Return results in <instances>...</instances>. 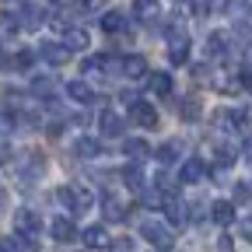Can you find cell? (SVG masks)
<instances>
[{"label": "cell", "instance_id": "9", "mask_svg": "<svg viewBox=\"0 0 252 252\" xmlns=\"http://www.w3.org/2000/svg\"><path fill=\"white\" fill-rule=\"evenodd\" d=\"M42 21H46V14H42L39 4H21V7H18V25H21V28H39Z\"/></svg>", "mask_w": 252, "mask_h": 252}, {"label": "cell", "instance_id": "10", "mask_svg": "<svg viewBox=\"0 0 252 252\" xmlns=\"http://www.w3.org/2000/svg\"><path fill=\"white\" fill-rule=\"evenodd\" d=\"M98 126H102V133H105V137H123V130H126V123H123L112 109H105V112L98 116Z\"/></svg>", "mask_w": 252, "mask_h": 252}, {"label": "cell", "instance_id": "30", "mask_svg": "<svg viewBox=\"0 0 252 252\" xmlns=\"http://www.w3.org/2000/svg\"><path fill=\"white\" fill-rule=\"evenodd\" d=\"M217 165H220V168H231V165H235V151L220 144V147H217Z\"/></svg>", "mask_w": 252, "mask_h": 252}, {"label": "cell", "instance_id": "15", "mask_svg": "<svg viewBox=\"0 0 252 252\" xmlns=\"http://www.w3.org/2000/svg\"><path fill=\"white\" fill-rule=\"evenodd\" d=\"M207 53H210V56H228V53H231L228 32H214V35L207 39Z\"/></svg>", "mask_w": 252, "mask_h": 252}, {"label": "cell", "instance_id": "4", "mask_svg": "<svg viewBox=\"0 0 252 252\" xmlns=\"http://www.w3.org/2000/svg\"><path fill=\"white\" fill-rule=\"evenodd\" d=\"M39 56L49 63V67H63V63L70 60V49L63 46V42H42L39 46Z\"/></svg>", "mask_w": 252, "mask_h": 252}, {"label": "cell", "instance_id": "7", "mask_svg": "<svg viewBox=\"0 0 252 252\" xmlns=\"http://www.w3.org/2000/svg\"><path fill=\"white\" fill-rule=\"evenodd\" d=\"M105 147H102V140L98 137H77L74 140V154L81 158V161H91V158H98Z\"/></svg>", "mask_w": 252, "mask_h": 252}, {"label": "cell", "instance_id": "20", "mask_svg": "<svg viewBox=\"0 0 252 252\" xmlns=\"http://www.w3.org/2000/svg\"><path fill=\"white\" fill-rule=\"evenodd\" d=\"M42 172H46V161H42V154H35V151H32V154H28V161L21 165V175H25V179H39Z\"/></svg>", "mask_w": 252, "mask_h": 252}, {"label": "cell", "instance_id": "28", "mask_svg": "<svg viewBox=\"0 0 252 252\" xmlns=\"http://www.w3.org/2000/svg\"><path fill=\"white\" fill-rule=\"evenodd\" d=\"M32 91H35V94H53L56 91V81L53 77H35V81H32Z\"/></svg>", "mask_w": 252, "mask_h": 252}, {"label": "cell", "instance_id": "34", "mask_svg": "<svg viewBox=\"0 0 252 252\" xmlns=\"http://www.w3.org/2000/svg\"><path fill=\"white\" fill-rule=\"evenodd\" d=\"M109 252H133V242L130 238H116V242H109Z\"/></svg>", "mask_w": 252, "mask_h": 252}, {"label": "cell", "instance_id": "35", "mask_svg": "<svg viewBox=\"0 0 252 252\" xmlns=\"http://www.w3.org/2000/svg\"><path fill=\"white\" fill-rule=\"evenodd\" d=\"M25 245L18 242V238H4V242H0V252H21Z\"/></svg>", "mask_w": 252, "mask_h": 252}, {"label": "cell", "instance_id": "36", "mask_svg": "<svg viewBox=\"0 0 252 252\" xmlns=\"http://www.w3.org/2000/svg\"><path fill=\"white\" fill-rule=\"evenodd\" d=\"M11 154H14L11 144H7V140H0V165H7V161H11Z\"/></svg>", "mask_w": 252, "mask_h": 252}, {"label": "cell", "instance_id": "33", "mask_svg": "<svg viewBox=\"0 0 252 252\" xmlns=\"http://www.w3.org/2000/svg\"><path fill=\"white\" fill-rule=\"evenodd\" d=\"M189 4H193V14H196V18H207L210 7H214V0H189Z\"/></svg>", "mask_w": 252, "mask_h": 252}, {"label": "cell", "instance_id": "41", "mask_svg": "<svg viewBox=\"0 0 252 252\" xmlns=\"http://www.w3.org/2000/svg\"><path fill=\"white\" fill-rule=\"evenodd\" d=\"M242 88H249V91H252V70H245V74H242Z\"/></svg>", "mask_w": 252, "mask_h": 252}, {"label": "cell", "instance_id": "39", "mask_svg": "<svg viewBox=\"0 0 252 252\" xmlns=\"http://www.w3.org/2000/svg\"><path fill=\"white\" fill-rule=\"evenodd\" d=\"M238 231H242V238H249V242H252V217H245V220H242V228H238Z\"/></svg>", "mask_w": 252, "mask_h": 252}, {"label": "cell", "instance_id": "17", "mask_svg": "<svg viewBox=\"0 0 252 252\" xmlns=\"http://www.w3.org/2000/svg\"><path fill=\"white\" fill-rule=\"evenodd\" d=\"M168 60H172V63H189V35H175V39H172Z\"/></svg>", "mask_w": 252, "mask_h": 252}, {"label": "cell", "instance_id": "23", "mask_svg": "<svg viewBox=\"0 0 252 252\" xmlns=\"http://www.w3.org/2000/svg\"><path fill=\"white\" fill-rule=\"evenodd\" d=\"M102 210H105V220H126V207L119 200H112V196L102 200Z\"/></svg>", "mask_w": 252, "mask_h": 252}, {"label": "cell", "instance_id": "11", "mask_svg": "<svg viewBox=\"0 0 252 252\" xmlns=\"http://www.w3.org/2000/svg\"><path fill=\"white\" fill-rule=\"evenodd\" d=\"M81 242H84L88 249H102V245H109L105 224H91V228H84V231H81Z\"/></svg>", "mask_w": 252, "mask_h": 252}, {"label": "cell", "instance_id": "18", "mask_svg": "<svg viewBox=\"0 0 252 252\" xmlns=\"http://www.w3.org/2000/svg\"><path fill=\"white\" fill-rule=\"evenodd\" d=\"M203 172H207V168H203V161H196V158H189V161L182 165V172H179V179L193 186V182H200V179H203Z\"/></svg>", "mask_w": 252, "mask_h": 252}, {"label": "cell", "instance_id": "24", "mask_svg": "<svg viewBox=\"0 0 252 252\" xmlns=\"http://www.w3.org/2000/svg\"><path fill=\"white\" fill-rule=\"evenodd\" d=\"M165 217H168V224H182V220H186V207L179 203V200H165Z\"/></svg>", "mask_w": 252, "mask_h": 252}, {"label": "cell", "instance_id": "6", "mask_svg": "<svg viewBox=\"0 0 252 252\" xmlns=\"http://www.w3.org/2000/svg\"><path fill=\"white\" fill-rule=\"evenodd\" d=\"M49 235H53L56 242L67 245V242L77 238V228H74V220H70V217H53V220H49Z\"/></svg>", "mask_w": 252, "mask_h": 252}, {"label": "cell", "instance_id": "13", "mask_svg": "<svg viewBox=\"0 0 252 252\" xmlns=\"http://www.w3.org/2000/svg\"><path fill=\"white\" fill-rule=\"evenodd\" d=\"M67 94H70L74 102H81V105H91V102H94V91H91L88 81H70V84H67Z\"/></svg>", "mask_w": 252, "mask_h": 252}, {"label": "cell", "instance_id": "8", "mask_svg": "<svg viewBox=\"0 0 252 252\" xmlns=\"http://www.w3.org/2000/svg\"><path fill=\"white\" fill-rule=\"evenodd\" d=\"M63 46H67L70 53H84V49L91 46V39H88V32H84L81 25H70L67 35H63Z\"/></svg>", "mask_w": 252, "mask_h": 252}, {"label": "cell", "instance_id": "38", "mask_svg": "<svg viewBox=\"0 0 252 252\" xmlns=\"http://www.w3.org/2000/svg\"><path fill=\"white\" fill-rule=\"evenodd\" d=\"M193 77H196V81H207V77H210V67H203V63H196V67H193Z\"/></svg>", "mask_w": 252, "mask_h": 252}, {"label": "cell", "instance_id": "43", "mask_svg": "<svg viewBox=\"0 0 252 252\" xmlns=\"http://www.w3.org/2000/svg\"><path fill=\"white\" fill-rule=\"evenodd\" d=\"M0 63H4V49H0Z\"/></svg>", "mask_w": 252, "mask_h": 252}, {"label": "cell", "instance_id": "21", "mask_svg": "<svg viewBox=\"0 0 252 252\" xmlns=\"http://www.w3.org/2000/svg\"><path fill=\"white\" fill-rule=\"evenodd\" d=\"M123 182L130 186L133 193H144V189H147V186H144V172H140L137 165H130V168H123Z\"/></svg>", "mask_w": 252, "mask_h": 252}, {"label": "cell", "instance_id": "5", "mask_svg": "<svg viewBox=\"0 0 252 252\" xmlns=\"http://www.w3.org/2000/svg\"><path fill=\"white\" fill-rule=\"evenodd\" d=\"M130 119H133L137 126H144V130L158 126V112H154V105H147V102H140V98L130 105Z\"/></svg>", "mask_w": 252, "mask_h": 252}, {"label": "cell", "instance_id": "29", "mask_svg": "<svg viewBox=\"0 0 252 252\" xmlns=\"http://www.w3.org/2000/svg\"><path fill=\"white\" fill-rule=\"evenodd\" d=\"M179 116H182V119H200V102H196V98H186L182 109H179Z\"/></svg>", "mask_w": 252, "mask_h": 252}, {"label": "cell", "instance_id": "2", "mask_svg": "<svg viewBox=\"0 0 252 252\" xmlns=\"http://www.w3.org/2000/svg\"><path fill=\"white\" fill-rule=\"evenodd\" d=\"M140 235H144L147 242H154L158 249H172V231H168V224H161V220H144V224H140Z\"/></svg>", "mask_w": 252, "mask_h": 252}, {"label": "cell", "instance_id": "19", "mask_svg": "<svg viewBox=\"0 0 252 252\" xmlns=\"http://www.w3.org/2000/svg\"><path fill=\"white\" fill-rule=\"evenodd\" d=\"M102 32H109V35H116V32H126V14H123V11L102 14Z\"/></svg>", "mask_w": 252, "mask_h": 252}, {"label": "cell", "instance_id": "14", "mask_svg": "<svg viewBox=\"0 0 252 252\" xmlns=\"http://www.w3.org/2000/svg\"><path fill=\"white\" fill-rule=\"evenodd\" d=\"M123 74L133 77V81H144V77H147V60H144V56H126V60H123Z\"/></svg>", "mask_w": 252, "mask_h": 252}, {"label": "cell", "instance_id": "1", "mask_svg": "<svg viewBox=\"0 0 252 252\" xmlns=\"http://www.w3.org/2000/svg\"><path fill=\"white\" fill-rule=\"evenodd\" d=\"M56 200L63 203V207H70L74 214H84V210H91V203H94V196L88 193V189H74V186H60L56 189Z\"/></svg>", "mask_w": 252, "mask_h": 252}, {"label": "cell", "instance_id": "32", "mask_svg": "<svg viewBox=\"0 0 252 252\" xmlns=\"http://www.w3.org/2000/svg\"><path fill=\"white\" fill-rule=\"evenodd\" d=\"M224 14L242 18V14H249V11H245V4H242V0H224Z\"/></svg>", "mask_w": 252, "mask_h": 252}, {"label": "cell", "instance_id": "31", "mask_svg": "<svg viewBox=\"0 0 252 252\" xmlns=\"http://www.w3.org/2000/svg\"><path fill=\"white\" fill-rule=\"evenodd\" d=\"M235 203H245V207L252 203V186H245V182L235 186Z\"/></svg>", "mask_w": 252, "mask_h": 252}, {"label": "cell", "instance_id": "27", "mask_svg": "<svg viewBox=\"0 0 252 252\" xmlns=\"http://www.w3.org/2000/svg\"><path fill=\"white\" fill-rule=\"evenodd\" d=\"M32 63H35V53H32V49H18L11 56V67H18V70H28Z\"/></svg>", "mask_w": 252, "mask_h": 252}, {"label": "cell", "instance_id": "42", "mask_svg": "<svg viewBox=\"0 0 252 252\" xmlns=\"http://www.w3.org/2000/svg\"><path fill=\"white\" fill-rule=\"evenodd\" d=\"M217 245H220V252H231V238H220Z\"/></svg>", "mask_w": 252, "mask_h": 252}, {"label": "cell", "instance_id": "40", "mask_svg": "<svg viewBox=\"0 0 252 252\" xmlns=\"http://www.w3.org/2000/svg\"><path fill=\"white\" fill-rule=\"evenodd\" d=\"M242 158H245V165H252V140L245 144V151H242Z\"/></svg>", "mask_w": 252, "mask_h": 252}, {"label": "cell", "instance_id": "16", "mask_svg": "<svg viewBox=\"0 0 252 252\" xmlns=\"http://www.w3.org/2000/svg\"><path fill=\"white\" fill-rule=\"evenodd\" d=\"M154 154H158V161H161V165H175L179 158H182V144L179 140H165Z\"/></svg>", "mask_w": 252, "mask_h": 252}, {"label": "cell", "instance_id": "22", "mask_svg": "<svg viewBox=\"0 0 252 252\" xmlns=\"http://www.w3.org/2000/svg\"><path fill=\"white\" fill-rule=\"evenodd\" d=\"M151 91L158 94V98H168L172 94V77L168 74H151Z\"/></svg>", "mask_w": 252, "mask_h": 252}, {"label": "cell", "instance_id": "37", "mask_svg": "<svg viewBox=\"0 0 252 252\" xmlns=\"http://www.w3.org/2000/svg\"><path fill=\"white\" fill-rule=\"evenodd\" d=\"M81 4H84L88 11H105V4H109V0H81Z\"/></svg>", "mask_w": 252, "mask_h": 252}, {"label": "cell", "instance_id": "12", "mask_svg": "<svg viewBox=\"0 0 252 252\" xmlns=\"http://www.w3.org/2000/svg\"><path fill=\"white\" fill-rule=\"evenodd\" d=\"M210 217H214V224L228 228L231 220H235V203H228V200H217V203L210 207Z\"/></svg>", "mask_w": 252, "mask_h": 252}, {"label": "cell", "instance_id": "3", "mask_svg": "<svg viewBox=\"0 0 252 252\" xmlns=\"http://www.w3.org/2000/svg\"><path fill=\"white\" fill-rule=\"evenodd\" d=\"M14 228H18L21 238H35V235L42 231V220L32 214V210H18V214H14Z\"/></svg>", "mask_w": 252, "mask_h": 252}, {"label": "cell", "instance_id": "26", "mask_svg": "<svg viewBox=\"0 0 252 252\" xmlns=\"http://www.w3.org/2000/svg\"><path fill=\"white\" fill-rule=\"evenodd\" d=\"M133 14L144 18V21L154 18V14H158V0H133Z\"/></svg>", "mask_w": 252, "mask_h": 252}, {"label": "cell", "instance_id": "25", "mask_svg": "<svg viewBox=\"0 0 252 252\" xmlns=\"http://www.w3.org/2000/svg\"><path fill=\"white\" fill-rule=\"evenodd\" d=\"M123 151H126V158H133V161H144L147 158V144L144 140H126Z\"/></svg>", "mask_w": 252, "mask_h": 252}]
</instances>
